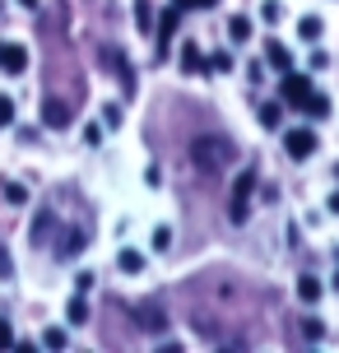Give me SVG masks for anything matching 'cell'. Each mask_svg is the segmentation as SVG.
<instances>
[{
  "label": "cell",
  "instance_id": "cell-27",
  "mask_svg": "<svg viewBox=\"0 0 339 353\" xmlns=\"http://www.w3.org/2000/svg\"><path fill=\"white\" fill-rule=\"evenodd\" d=\"M330 214H339V191H335V195H330Z\"/></svg>",
  "mask_w": 339,
  "mask_h": 353
},
{
  "label": "cell",
  "instance_id": "cell-22",
  "mask_svg": "<svg viewBox=\"0 0 339 353\" xmlns=\"http://www.w3.org/2000/svg\"><path fill=\"white\" fill-rule=\"evenodd\" d=\"M5 200H10V205H23V200H28V191H23V186H14V181H10V186H5Z\"/></svg>",
  "mask_w": 339,
  "mask_h": 353
},
{
  "label": "cell",
  "instance_id": "cell-1",
  "mask_svg": "<svg viewBox=\"0 0 339 353\" xmlns=\"http://www.w3.org/2000/svg\"><path fill=\"white\" fill-rule=\"evenodd\" d=\"M191 159H196L200 172H223L232 163V144L223 140V135H200V140L191 144Z\"/></svg>",
  "mask_w": 339,
  "mask_h": 353
},
{
  "label": "cell",
  "instance_id": "cell-29",
  "mask_svg": "<svg viewBox=\"0 0 339 353\" xmlns=\"http://www.w3.org/2000/svg\"><path fill=\"white\" fill-rule=\"evenodd\" d=\"M196 5H205V10H214V5H218V0H196Z\"/></svg>",
  "mask_w": 339,
  "mask_h": 353
},
{
  "label": "cell",
  "instance_id": "cell-11",
  "mask_svg": "<svg viewBox=\"0 0 339 353\" xmlns=\"http://www.w3.org/2000/svg\"><path fill=\"white\" fill-rule=\"evenodd\" d=\"M70 344V335L61 330V325H52V330H42V349H65Z\"/></svg>",
  "mask_w": 339,
  "mask_h": 353
},
{
  "label": "cell",
  "instance_id": "cell-17",
  "mask_svg": "<svg viewBox=\"0 0 339 353\" xmlns=\"http://www.w3.org/2000/svg\"><path fill=\"white\" fill-rule=\"evenodd\" d=\"M307 117H330V103H325L321 93H311V98H307V107H302Z\"/></svg>",
  "mask_w": 339,
  "mask_h": 353
},
{
  "label": "cell",
  "instance_id": "cell-7",
  "mask_svg": "<svg viewBox=\"0 0 339 353\" xmlns=\"http://www.w3.org/2000/svg\"><path fill=\"white\" fill-rule=\"evenodd\" d=\"M177 23H181V5L163 10V19H158V56H167V42H172V33H177Z\"/></svg>",
  "mask_w": 339,
  "mask_h": 353
},
{
  "label": "cell",
  "instance_id": "cell-14",
  "mask_svg": "<svg viewBox=\"0 0 339 353\" xmlns=\"http://www.w3.org/2000/svg\"><path fill=\"white\" fill-rule=\"evenodd\" d=\"M135 23H140L144 33L154 28V5H149V0H135Z\"/></svg>",
  "mask_w": 339,
  "mask_h": 353
},
{
  "label": "cell",
  "instance_id": "cell-24",
  "mask_svg": "<svg viewBox=\"0 0 339 353\" xmlns=\"http://www.w3.org/2000/svg\"><path fill=\"white\" fill-rule=\"evenodd\" d=\"M260 14H265L269 23H279V14H284V10H279V5H274V0H265V5H260Z\"/></svg>",
  "mask_w": 339,
  "mask_h": 353
},
{
  "label": "cell",
  "instance_id": "cell-13",
  "mask_svg": "<svg viewBox=\"0 0 339 353\" xmlns=\"http://www.w3.org/2000/svg\"><path fill=\"white\" fill-rule=\"evenodd\" d=\"M65 316H70V325H84V321H89V302H84V298H70Z\"/></svg>",
  "mask_w": 339,
  "mask_h": 353
},
{
  "label": "cell",
  "instance_id": "cell-15",
  "mask_svg": "<svg viewBox=\"0 0 339 353\" xmlns=\"http://www.w3.org/2000/svg\"><path fill=\"white\" fill-rule=\"evenodd\" d=\"M298 33H302V42H316V37H321V19H316V14H307L302 23H298Z\"/></svg>",
  "mask_w": 339,
  "mask_h": 353
},
{
  "label": "cell",
  "instance_id": "cell-20",
  "mask_svg": "<svg viewBox=\"0 0 339 353\" xmlns=\"http://www.w3.org/2000/svg\"><path fill=\"white\" fill-rule=\"evenodd\" d=\"M265 56H269V65H279V70H288V52L279 47V42H269V47H265Z\"/></svg>",
  "mask_w": 339,
  "mask_h": 353
},
{
  "label": "cell",
  "instance_id": "cell-18",
  "mask_svg": "<svg viewBox=\"0 0 339 353\" xmlns=\"http://www.w3.org/2000/svg\"><path fill=\"white\" fill-rule=\"evenodd\" d=\"M279 121H284V107H274V103H265V107H260V125H269V130H274Z\"/></svg>",
  "mask_w": 339,
  "mask_h": 353
},
{
  "label": "cell",
  "instance_id": "cell-16",
  "mask_svg": "<svg viewBox=\"0 0 339 353\" xmlns=\"http://www.w3.org/2000/svg\"><path fill=\"white\" fill-rule=\"evenodd\" d=\"M228 37H232V42H247V37H251V19L237 14V19L228 23Z\"/></svg>",
  "mask_w": 339,
  "mask_h": 353
},
{
  "label": "cell",
  "instance_id": "cell-12",
  "mask_svg": "<svg viewBox=\"0 0 339 353\" xmlns=\"http://www.w3.org/2000/svg\"><path fill=\"white\" fill-rule=\"evenodd\" d=\"M298 298H302V302H316V298H321V283L311 279V274H302V279H298Z\"/></svg>",
  "mask_w": 339,
  "mask_h": 353
},
{
  "label": "cell",
  "instance_id": "cell-3",
  "mask_svg": "<svg viewBox=\"0 0 339 353\" xmlns=\"http://www.w3.org/2000/svg\"><path fill=\"white\" fill-rule=\"evenodd\" d=\"M251 191H256V172H242V176H237V186H232V200H228V214H232V219H237V223L247 219Z\"/></svg>",
  "mask_w": 339,
  "mask_h": 353
},
{
  "label": "cell",
  "instance_id": "cell-5",
  "mask_svg": "<svg viewBox=\"0 0 339 353\" xmlns=\"http://www.w3.org/2000/svg\"><path fill=\"white\" fill-rule=\"evenodd\" d=\"M0 70H5V74H23V70H28V47H19V42H0Z\"/></svg>",
  "mask_w": 339,
  "mask_h": 353
},
{
  "label": "cell",
  "instance_id": "cell-10",
  "mask_svg": "<svg viewBox=\"0 0 339 353\" xmlns=\"http://www.w3.org/2000/svg\"><path fill=\"white\" fill-rule=\"evenodd\" d=\"M116 265H121L125 274H140V270H144V251H130V247H125L121 256H116Z\"/></svg>",
  "mask_w": 339,
  "mask_h": 353
},
{
  "label": "cell",
  "instance_id": "cell-8",
  "mask_svg": "<svg viewBox=\"0 0 339 353\" xmlns=\"http://www.w3.org/2000/svg\"><path fill=\"white\" fill-rule=\"evenodd\" d=\"M205 61H209V56L200 52V42H181V70H186V74H200V70H205Z\"/></svg>",
  "mask_w": 339,
  "mask_h": 353
},
{
  "label": "cell",
  "instance_id": "cell-25",
  "mask_svg": "<svg viewBox=\"0 0 339 353\" xmlns=\"http://www.w3.org/2000/svg\"><path fill=\"white\" fill-rule=\"evenodd\" d=\"M84 144H103V125H84Z\"/></svg>",
  "mask_w": 339,
  "mask_h": 353
},
{
  "label": "cell",
  "instance_id": "cell-2",
  "mask_svg": "<svg viewBox=\"0 0 339 353\" xmlns=\"http://www.w3.org/2000/svg\"><path fill=\"white\" fill-rule=\"evenodd\" d=\"M279 93H284V103H288V107H298V112H302L307 98H311V79H307V74H293V70H288L284 79H279Z\"/></svg>",
  "mask_w": 339,
  "mask_h": 353
},
{
  "label": "cell",
  "instance_id": "cell-23",
  "mask_svg": "<svg viewBox=\"0 0 339 353\" xmlns=\"http://www.w3.org/2000/svg\"><path fill=\"white\" fill-rule=\"evenodd\" d=\"M172 247V228H158L154 232V251H167Z\"/></svg>",
  "mask_w": 339,
  "mask_h": 353
},
{
  "label": "cell",
  "instance_id": "cell-19",
  "mask_svg": "<svg viewBox=\"0 0 339 353\" xmlns=\"http://www.w3.org/2000/svg\"><path fill=\"white\" fill-rule=\"evenodd\" d=\"M205 65H209L214 74H228V70H232V56H228V52H214L209 61H205Z\"/></svg>",
  "mask_w": 339,
  "mask_h": 353
},
{
  "label": "cell",
  "instance_id": "cell-26",
  "mask_svg": "<svg viewBox=\"0 0 339 353\" xmlns=\"http://www.w3.org/2000/svg\"><path fill=\"white\" fill-rule=\"evenodd\" d=\"M0 349H14V330H10L5 321H0Z\"/></svg>",
  "mask_w": 339,
  "mask_h": 353
},
{
  "label": "cell",
  "instance_id": "cell-4",
  "mask_svg": "<svg viewBox=\"0 0 339 353\" xmlns=\"http://www.w3.org/2000/svg\"><path fill=\"white\" fill-rule=\"evenodd\" d=\"M284 149H288V159H293V163H307L311 154H316V135H311V130H288Z\"/></svg>",
  "mask_w": 339,
  "mask_h": 353
},
{
  "label": "cell",
  "instance_id": "cell-21",
  "mask_svg": "<svg viewBox=\"0 0 339 353\" xmlns=\"http://www.w3.org/2000/svg\"><path fill=\"white\" fill-rule=\"evenodd\" d=\"M5 125H14V98L0 93V130H5Z\"/></svg>",
  "mask_w": 339,
  "mask_h": 353
},
{
  "label": "cell",
  "instance_id": "cell-9",
  "mask_svg": "<svg viewBox=\"0 0 339 353\" xmlns=\"http://www.w3.org/2000/svg\"><path fill=\"white\" fill-rule=\"evenodd\" d=\"M135 321H140L149 335H158V330H163V307H154V302H140V307H135Z\"/></svg>",
  "mask_w": 339,
  "mask_h": 353
},
{
  "label": "cell",
  "instance_id": "cell-6",
  "mask_svg": "<svg viewBox=\"0 0 339 353\" xmlns=\"http://www.w3.org/2000/svg\"><path fill=\"white\" fill-rule=\"evenodd\" d=\"M42 125H52V130H65V125H70V107L61 103V98H47V103H42Z\"/></svg>",
  "mask_w": 339,
  "mask_h": 353
},
{
  "label": "cell",
  "instance_id": "cell-28",
  "mask_svg": "<svg viewBox=\"0 0 339 353\" xmlns=\"http://www.w3.org/2000/svg\"><path fill=\"white\" fill-rule=\"evenodd\" d=\"M19 5H23V10H37V0H19Z\"/></svg>",
  "mask_w": 339,
  "mask_h": 353
}]
</instances>
